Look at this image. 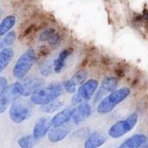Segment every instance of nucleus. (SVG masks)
Listing matches in <instances>:
<instances>
[{
    "instance_id": "nucleus-1",
    "label": "nucleus",
    "mask_w": 148,
    "mask_h": 148,
    "mask_svg": "<svg viewBox=\"0 0 148 148\" xmlns=\"http://www.w3.org/2000/svg\"><path fill=\"white\" fill-rule=\"evenodd\" d=\"M130 93L131 90L127 87H122L114 90L100 101L97 106V112L101 114L111 113L120 103L124 101L130 95Z\"/></svg>"
},
{
    "instance_id": "nucleus-2",
    "label": "nucleus",
    "mask_w": 148,
    "mask_h": 148,
    "mask_svg": "<svg viewBox=\"0 0 148 148\" xmlns=\"http://www.w3.org/2000/svg\"><path fill=\"white\" fill-rule=\"evenodd\" d=\"M63 89V85L57 82L49 84L46 87H41L30 95V101L35 105H45L58 99L62 95Z\"/></svg>"
},
{
    "instance_id": "nucleus-3",
    "label": "nucleus",
    "mask_w": 148,
    "mask_h": 148,
    "mask_svg": "<svg viewBox=\"0 0 148 148\" xmlns=\"http://www.w3.org/2000/svg\"><path fill=\"white\" fill-rule=\"evenodd\" d=\"M36 60V52L33 49L24 51L16 62L13 67V75L18 80H23L32 69Z\"/></svg>"
},
{
    "instance_id": "nucleus-4",
    "label": "nucleus",
    "mask_w": 148,
    "mask_h": 148,
    "mask_svg": "<svg viewBox=\"0 0 148 148\" xmlns=\"http://www.w3.org/2000/svg\"><path fill=\"white\" fill-rule=\"evenodd\" d=\"M138 119L139 115L137 113L131 114L126 119L119 121L114 125H112L108 130V135L114 139H119L124 136L134 129V127L138 122Z\"/></svg>"
},
{
    "instance_id": "nucleus-5",
    "label": "nucleus",
    "mask_w": 148,
    "mask_h": 148,
    "mask_svg": "<svg viewBox=\"0 0 148 148\" xmlns=\"http://www.w3.org/2000/svg\"><path fill=\"white\" fill-rule=\"evenodd\" d=\"M99 87V82L95 79H89L85 81L74 94L72 98V103L78 105L80 103L88 102L95 94Z\"/></svg>"
},
{
    "instance_id": "nucleus-6",
    "label": "nucleus",
    "mask_w": 148,
    "mask_h": 148,
    "mask_svg": "<svg viewBox=\"0 0 148 148\" xmlns=\"http://www.w3.org/2000/svg\"><path fill=\"white\" fill-rule=\"evenodd\" d=\"M31 108L24 102L17 100L14 101L9 110V116L12 122L20 124L28 120L31 116Z\"/></svg>"
},
{
    "instance_id": "nucleus-7",
    "label": "nucleus",
    "mask_w": 148,
    "mask_h": 148,
    "mask_svg": "<svg viewBox=\"0 0 148 148\" xmlns=\"http://www.w3.org/2000/svg\"><path fill=\"white\" fill-rule=\"evenodd\" d=\"M117 84H118V81H117L116 78L112 77V76L105 78L101 82V86L98 87L99 89H98L97 93H95V101L96 102V101H101L106 95H108V94H110L111 92L115 90L116 88H117Z\"/></svg>"
},
{
    "instance_id": "nucleus-8",
    "label": "nucleus",
    "mask_w": 148,
    "mask_h": 148,
    "mask_svg": "<svg viewBox=\"0 0 148 148\" xmlns=\"http://www.w3.org/2000/svg\"><path fill=\"white\" fill-rule=\"evenodd\" d=\"M51 120L47 117H41L37 119L33 128V137L35 140H41L47 135L51 128Z\"/></svg>"
},
{
    "instance_id": "nucleus-9",
    "label": "nucleus",
    "mask_w": 148,
    "mask_h": 148,
    "mask_svg": "<svg viewBox=\"0 0 148 148\" xmlns=\"http://www.w3.org/2000/svg\"><path fill=\"white\" fill-rule=\"evenodd\" d=\"M91 113H92V108L90 105H88L87 102L78 104L77 107L73 110V114H72L73 122L75 125L81 124L90 116Z\"/></svg>"
},
{
    "instance_id": "nucleus-10",
    "label": "nucleus",
    "mask_w": 148,
    "mask_h": 148,
    "mask_svg": "<svg viewBox=\"0 0 148 148\" xmlns=\"http://www.w3.org/2000/svg\"><path fill=\"white\" fill-rule=\"evenodd\" d=\"M69 133H70V128L69 126H66L65 124L59 127H53V128L49 129L47 135L50 142L56 143L64 140L69 134Z\"/></svg>"
},
{
    "instance_id": "nucleus-11",
    "label": "nucleus",
    "mask_w": 148,
    "mask_h": 148,
    "mask_svg": "<svg viewBox=\"0 0 148 148\" xmlns=\"http://www.w3.org/2000/svg\"><path fill=\"white\" fill-rule=\"evenodd\" d=\"M23 87V95L22 96H30L34 92L39 89L42 85V82L38 78H28L21 82Z\"/></svg>"
},
{
    "instance_id": "nucleus-12",
    "label": "nucleus",
    "mask_w": 148,
    "mask_h": 148,
    "mask_svg": "<svg viewBox=\"0 0 148 148\" xmlns=\"http://www.w3.org/2000/svg\"><path fill=\"white\" fill-rule=\"evenodd\" d=\"M73 110L74 108H64L59 113H57L51 119L52 127H59L68 123L72 119Z\"/></svg>"
},
{
    "instance_id": "nucleus-13",
    "label": "nucleus",
    "mask_w": 148,
    "mask_h": 148,
    "mask_svg": "<svg viewBox=\"0 0 148 148\" xmlns=\"http://www.w3.org/2000/svg\"><path fill=\"white\" fill-rule=\"evenodd\" d=\"M147 140L145 134H138L127 139L119 147L121 148H138L142 147Z\"/></svg>"
},
{
    "instance_id": "nucleus-14",
    "label": "nucleus",
    "mask_w": 148,
    "mask_h": 148,
    "mask_svg": "<svg viewBox=\"0 0 148 148\" xmlns=\"http://www.w3.org/2000/svg\"><path fill=\"white\" fill-rule=\"evenodd\" d=\"M14 57V50L10 47H3L0 50V73H2Z\"/></svg>"
},
{
    "instance_id": "nucleus-15",
    "label": "nucleus",
    "mask_w": 148,
    "mask_h": 148,
    "mask_svg": "<svg viewBox=\"0 0 148 148\" xmlns=\"http://www.w3.org/2000/svg\"><path fill=\"white\" fill-rule=\"evenodd\" d=\"M106 141V138L104 135L98 132H95L91 134L88 140L85 142L84 147L86 148H96L102 146Z\"/></svg>"
},
{
    "instance_id": "nucleus-16",
    "label": "nucleus",
    "mask_w": 148,
    "mask_h": 148,
    "mask_svg": "<svg viewBox=\"0 0 148 148\" xmlns=\"http://www.w3.org/2000/svg\"><path fill=\"white\" fill-rule=\"evenodd\" d=\"M71 53H72L71 50L64 49L59 54L58 57L54 60L53 68H54V72L55 73H61V71L63 69V68L65 66V63H66V61H67L68 57L71 55Z\"/></svg>"
},
{
    "instance_id": "nucleus-17",
    "label": "nucleus",
    "mask_w": 148,
    "mask_h": 148,
    "mask_svg": "<svg viewBox=\"0 0 148 148\" xmlns=\"http://www.w3.org/2000/svg\"><path fill=\"white\" fill-rule=\"evenodd\" d=\"M16 24V16L9 15L0 22V37L8 33Z\"/></svg>"
},
{
    "instance_id": "nucleus-18",
    "label": "nucleus",
    "mask_w": 148,
    "mask_h": 148,
    "mask_svg": "<svg viewBox=\"0 0 148 148\" xmlns=\"http://www.w3.org/2000/svg\"><path fill=\"white\" fill-rule=\"evenodd\" d=\"M62 106H63V102L59 101L58 99H56V100L52 101L45 105H42L41 109L45 113L52 114V113H55V112L58 111L59 109H61Z\"/></svg>"
},
{
    "instance_id": "nucleus-19",
    "label": "nucleus",
    "mask_w": 148,
    "mask_h": 148,
    "mask_svg": "<svg viewBox=\"0 0 148 148\" xmlns=\"http://www.w3.org/2000/svg\"><path fill=\"white\" fill-rule=\"evenodd\" d=\"M16 32L10 30L8 33H6L3 36V38L1 41V46L2 47H10V46H11L14 43V42L16 40Z\"/></svg>"
},
{
    "instance_id": "nucleus-20",
    "label": "nucleus",
    "mask_w": 148,
    "mask_h": 148,
    "mask_svg": "<svg viewBox=\"0 0 148 148\" xmlns=\"http://www.w3.org/2000/svg\"><path fill=\"white\" fill-rule=\"evenodd\" d=\"M34 141H35L34 137L28 135V136H23L20 138L17 143H18V146L22 148H30L34 146Z\"/></svg>"
},
{
    "instance_id": "nucleus-21",
    "label": "nucleus",
    "mask_w": 148,
    "mask_h": 148,
    "mask_svg": "<svg viewBox=\"0 0 148 148\" xmlns=\"http://www.w3.org/2000/svg\"><path fill=\"white\" fill-rule=\"evenodd\" d=\"M54 71V68H53V62H43L42 63H41L40 65V72L42 75L44 76H49L52 74V72Z\"/></svg>"
},
{
    "instance_id": "nucleus-22",
    "label": "nucleus",
    "mask_w": 148,
    "mask_h": 148,
    "mask_svg": "<svg viewBox=\"0 0 148 148\" xmlns=\"http://www.w3.org/2000/svg\"><path fill=\"white\" fill-rule=\"evenodd\" d=\"M56 33V29L53 28H49L42 31L39 35V40L41 42H49Z\"/></svg>"
},
{
    "instance_id": "nucleus-23",
    "label": "nucleus",
    "mask_w": 148,
    "mask_h": 148,
    "mask_svg": "<svg viewBox=\"0 0 148 148\" xmlns=\"http://www.w3.org/2000/svg\"><path fill=\"white\" fill-rule=\"evenodd\" d=\"M78 87H79V86L75 83V82L72 78H70V79H69L68 81H66V82H64V84H63L64 89H65L68 93L72 94V95H74V94L76 92Z\"/></svg>"
},
{
    "instance_id": "nucleus-24",
    "label": "nucleus",
    "mask_w": 148,
    "mask_h": 148,
    "mask_svg": "<svg viewBox=\"0 0 148 148\" xmlns=\"http://www.w3.org/2000/svg\"><path fill=\"white\" fill-rule=\"evenodd\" d=\"M87 72L86 71H78L77 73H75L71 78L75 82V83L80 87L87 79Z\"/></svg>"
},
{
    "instance_id": "nucleus-25",
    "label": "nucleus",
    "mask_w": 148,
    "mask_h": 148,
    "mask_svg": "<svg viewBox=\"0 0 148 148\" xmlns=\"http://www.w3.org/2000/svg\"><path fill=\"white\" fill-rule=\"evenodd\" d=\"M11 104L8 99L2 94L0 95V114L2 113H4L6 110H7V108L9 107V105Z\"/></svg>"
},
{
    "instance_id": "nucleus-26",
    "label": "nucleus",
    "mask_w": 148,
    "mask_h": 148,
    "mask_svg": "<svg viewBox=\"0 0 148 148\" xmlns=\"http://www.w3.org/2000/svg\"><path fill=\"white\" fill-rule=\"evenodd\" d=\"M8 87V82L4 77L0 76V95L5 91Z\"/></svg>"
},
{
    "instance_id": "nucleus-27",
    "label": "nucleus",
    "mask_w": 148,
    "mask_h": 148,
    "mask_svg": "<svg viewBox=\"0 0 148 148\" xmlns=\"http://www.w3.org/2000/svg\"><path fill=\"white\" fill-rule=\"evenodd\" d=\"M60 42H61V37H60V36H59L57 33H56L55 36L49 41V42L52 46H57V45H59Z\"/></svg>"
},
{
    "instance_id": "nucleus-28",
    "label": "nucleus",
    "mask_w": 148,
    "mask_h": 148,
    "mask_svg": "<svg viewBox=\"0 0 148 148\" xmlns=\"http://www.w3.org/2000/svg\"><path fill=\"white\" fill-rule=\"evenodd\" d=\"M142 147H148V139H147V140H146L145 144H144Z\"/></svg>"
},
{
    "instance_id": "nucleus-29",
    "label": "nucleus",
    "mask_w": 148,
    "mask_h": 148,
    "mask_svg": "<svg viewBox=\"0 0 148 148\" xmlns=\"http://www.w3.org/2000/svg\"><path fill=\"white\" fill-rule=\"evenodd\" d=\"M0 46H1V41H0Z\"/></svg>"
}]
</instances>
